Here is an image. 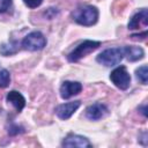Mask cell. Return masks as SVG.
<instances>
[{
	"label": "cell",
	"mask_w": 148,
	"mask_h": 148,
	"mask_svg": "<svg viewBox=\"0 0 148 148\" xmlns=\"http://www.w3.org/2000/svg\"><path fill=\"white\" fill-rule=\"evenodd\" d=\"M108 108L102 103H95L86 109V117L90 120H98L108 114Z\"/></svg>",
	"instance_id": "52a82bcc"
},
{
	"label": "cell",
	"mask_w": 148,
	"mask_h": 148,
	"mask_svg": "<svg viewBox=\"0 0 148 148\" xmlns=\"http://www.w3.org/2000/svg\"><path fill=\"white\" fill-rule=\"evenodd\" d=\"M73 20L81 25H92L98 20V9L95 6H82L72 13Z\"/></svg>",
	"instance_id": "6da1fadb"
},
{
	"label": "cell",
	"mask_w": 148,
	"mask_h": 148,
	"mask_svg": "<svg viewBox=\"0 0 148 148\" xmlns=\"http://www.w3.org/2000/svg\"><path fill=\"white\" fill-rule=\"evenodd\" d=\"M101 45L99 42H96V40H84L82 43H80L69 54H68V60L71 62H75V61H79L81 58L86 57L87 54H89L90 52L95 51L96 49H98Z\"/></svg>",
	"instance_id": "3957f363"
},
{
	"label": "cell",
	"mask_w": 148,
	"mask_h": 148,
	"mask_svg": "<svg viewBox=\"0 0 148 148\" xmlns=\"http://www.w3.org/2000/svg\"><path fill=\"white\" fill-rule=\"evenodd\" d=\"M82 90V84L80 82L65 81L60 87V95L62 98L68 99L74 95H77Z\"/></svg>",
	"instance_id": "ba28073f"
},
{
	"label": "cell",
	"mask_w": 148,
	"mask_h": 148,
	"mask_svg": "<svg viewBox=\"0 0 148 148\" xmlns=\"http://www.w3.org/2000/svg\"><path fill=\"white\" fill-rule=\"evenodd\" d=\"M45 45H46V39L43 36V34L39 32V31H32V32H30L22 40L23 49L29 50V51H38V50H42V49H44Z\"/></svg>",
	"instance_id": "277c9868"
},
{
	"label": "cell",
	"mask_w": 148,
	"mask_h": 148,
	"mask_svg": "<svg viewBox=\"0 0 148 148\" xmlns=\"http://www.w3.org/2000/svg\"><path fill=\"white\" fill-rule=\"evenodd\" d=\"M23 1L29 8H36L43 2V0H23Z\"/></svg>",
	"instance_id": "2e32d148"
},
{
	"label": "cell",
	"mask_w": 148,
	"mask_h": 148,
	"mask_svg": "<svg viewBox=\"0 0 148 148\" xmlns=\"http://www.w3.org/2000/svg\"><path fill=\"white\" fill-rule=\"evenodd\" d=\"M12 5V0H0V13H5Z\"/></svg>",
	"instance_id": "9a60e30c"
},
{
	"label": "cell",
	"mask_w": 148,
	"mask_h": 148,
	"mask_svg": "<svg viewBox=\"0 0 148 148\" xmlns=\"http://www.w3.org/2000/svg\"><path fill=\"white\" fill-rule=\"evenodd\" d=\"M135 75H136V79H138L142 84H147L148 69H147V66H146V65L139 67V68L135 71Z\"/></svg>",
	"instance_id": "4fadbf2b"
},
{
	"label": "cell",
	"mask_w": 148,
	"mask_h": 148,
	"mask_svg": "<svg viewBox=\"0 0 148 148\" xmlns=\"http://www.w3.org/2000/svg\"><path fill=\"white\" fill-rule=\"evenodd\" d=\"M8 132H9V134H17V133H20V132H23L18 126H10L9 127V130H8Z\"/></svg>",
	"instance_id": "e0dca14e"
},
{
	"label": "cell",
	"mask_w": 148,
	"mask_h": 148,
	"mask_svg": "<svg viewBox=\"0 0 148 148\" xmlns=\"http://www.w3.org/2000/svg\"><path fill=\"white\" fill-rule=\"evenodd\" d=\"M124 56L128 61H136L143 58L145 51L140 46H125L123 47Z\"/></svg>",
	"instance_id": "8fae6325"
},
{
	"label": "cell",
	"mask_w": 148,
	"mask_h": 148,
	"mask_svg": "<svg viewBox=\"0 0 148 148\" xmlns=\"http://www.w3.org/2000/svg\"><path fill=\"white\" fill-rule=\"evenodd\" d=\"M7 101L10 102V103L15 106V109H16L18 112H20V111L24 108V105H25V99H24V97H23L18 91H16V90H12V91L8 92V95H7Z\"/></svg>",
	"instance_id": "7c38bea8"
},
{
	"label": "cell",
	"mask_w": 148,
	"mask_h": 148,
	"mask_svg": "<svg viewBox=\"0 0 148 148\" xmlns=\"http://www.w3.org/2000/svg\"><path fill=\"white\" fill-rule=\"evenodd\" d=\"M81 102L80 101H74V102H69V103H65V104H60L57 106L56 109V113L60 119H68L80 106Z\"/></svg>",
	"instance_id": "8992f818"
},
{
	"label": "cell",
	"mask_w": 148,
	"mask_h": 148,
	"mask_svg": "<svg viewBox=\"0 0 148 148\" xmlns=\"http://www.w3.org/2000/svg\"><path fill=\"white\" fill-rule=\"evenodd\" d=\"M64 147H79V148H89L91 147V143L89 140L82 135L77 134H69L64 141H62Z\"/></svg>",
	"instance_id": "9c48e42d"
},
{
	"label": "cell",
	"mask_w": 148,
	"mask_h": 148,
	"mask_svg": "<svg viewBox=\"0 0 148 148\" xmlns=\"http://www.w3.org/2000/svg\"><path fill=\"white\" fill-rule=\"evenodd\" d=\"M124 58V51L123 47H112V49H108L105 51H103L102 53H99L96 58L97 62L110 67V66H114L118 65Z\"/></svg>",
	"instance_id": "7a4b0ae2"
},
{
	"label": "cell",
	"mask_w": 148,
	"mask_h": 148,
	"mask_svg": "<svg viewBox=\"0 0 148 148\" xmlns=\"http://www.w3.org/2000/svg\"><path fill=\"white\" fill-rule=\"evenodd\" d=\"M10 82V75L7 69L0 68V88H5Z\"/></svg>",
	"instance_id": "5bb4252c"
},
{
	"label": "cell",
	"mask_w": 148,
	"mask_h": 148,
	"mask_svg": "<svg viewBox=\"0 0 148 148\" xmlns=\"http://www.w3.org/2000/svg\"><path fill=\"white\" fill-rule=\"evenodd\" d=\"M110 80L117 88L121 90H126L131 83V76L125 66H119L114 68L110 74Z\"/></svg>",
	"instance_id": "5b68a950"
},
{
	"label": "cell",
	"mask_w": 148,
	"mask_h": 148,
	"mask_svg": "<svg viewBox=\"0 0 148 148\" xmlns=\"http://www.w3.org/2000/svg\"><path fill=\"white\" fill-rule=\"evenodd\" d=\"M147 24H148V13L147 9L143 8L132 16V18L128 22V28L133 30V29H139L141 27H147Z\"/></svg>",
	"instance_id": "30bf717a"
}]
</instances>
